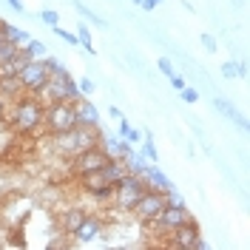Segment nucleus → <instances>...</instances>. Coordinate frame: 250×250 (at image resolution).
I'll return each mask as SVG.
<instances>
[{
  "label": "nucleus",
  "mask_w": 250,
  "mask_h": 250,
  "mask_svg": "<svg viewBox=\"0 0 250 250\" xmlns=\"http://www.w3.org/2000/svg\"><path fill=\"white\" fill-rule=\"evenodd\" d=\"M43 128H46L48 134H62V131L80 128V123H77V108H74V103H68V100L48 103L46 111H43Z\"/></svg>",
  "instance_id": "nucleus-4"
},
{
  "label": "nucleus",
  "mask_w": 250,
  "mask_h": 250,
  "mask_svg": "<svg viewBox=\"0 0 250 250\" xmlns=\"http://www.w3.org/2000/svg\"><path fill=\"white\" fill-rule=\"evenodd\" d=\"M83 216H85V210H80V208H65V210L60 213V219H57V225H60V233L65 236V239H71V236H74V230L80 228Z\"/></svg>",
  "instance_id": "nucleus-14"
},
{
  "label": "nucleus",
  "mask_w": 250,
  "mask_h": 250,
  "mask_svg": "<svg viewBox=\"0 0 250 250\" xmlns=\"http://www.w3.org/2000/svg\"><path fill=\"white\" fill-rule=\"evenodd\" d=\"M0 29H3V37H6L12 46H17V48H23L31 40L29 31L20 29V26H15V23H9V20H0Z\"/></svg>",
  "instance_id": "nucleus-15"
},
{
  "label": "nucleus",
  "mask_w": 250,
  "mask_h": 250,
  "mask_svg": "<svg viewBox=\"0 0 250 250\" xmlns=\"http://www.w3.org/2000/svg\"><path fill=\"white\" fill-rule=\"evenodd\" d=\"M3 3H9L17 15H26V6H23V0H3Z\"/></svg>",
  "instance_id": "nucleus-37"
},
{
  "label": "nucleus",
  "mask_w": 250,
  "mask_h": 250,
  "mask_svg": "<svg viewBox=\"0 0 250 250\" xmlns=\"http://www.w3.org/2000/svg\"><path fill=\"white\" fill-rule=\"evenodd\" d=\"M188 219H190V210H188V208H173V205H165V208H162V210L148 222V225L154 228V236H162V239H165L171 230H176L179 225H185Z\"/></svg>",
  "instance_id": "nucleus-7"
},
{
  "label": "nucleus",
  "mask_w": 250,
  "mask_h": 250,
  "mask_svg": "<svg viewBox=\"0 0 250 250\" xmlns=\"http://www.w3.org/2000/svg\"><path fill=\"white\" fill-rule=\"evenodd\" d=\"M74 34H77L80 46L85 48V54H94V51H97V48H94V40H91V26H88V23H80L77 29H74Z\"/></svg>",
  "instance_id": "nucleus-22"
},
{
  "label": "nucleus",
  "mask_w": 250,
  "mask_h": 250,
  "mask_svg": "<svg viewBox=\"0 0 250 250\" xmlns=\"http://www.w3.org/2000/svg\"><path fill=\"white\" fill-rule=\"evenodd\" d=\"M43 105L48 103H57V100H68V103H77L80 97V88H77V80L71 77V71H62V74H51L48 83L40 88V91L34 94Z\"/></svg>",
  "instance_id": "nucleus-3"
},
{
  "label": "nucleus",
  "mask_w": 250,
  "mask_h": 250,
  "mask_svg": "<svg viewBox=\"0 0 250 250\" xmlns=\"http://www.w3.org/2000/svg\"><path fill=\"white\" fill-rule=\"evenodd\" d=\"M140 154L148 159V162H159V151H156V142L151 134H142V142H140Z\"/></svg>",
  "instance_id": "nucleus-23"
},
{
  "label": "nucleus",
  "mask_w": 250,
  "mask_h": 250,
  "mask_svg": "<svg viewBox=\"0 0 250 250\" xmlns=\"http://www.w3.org/2000/svg\"><path fill=\"white\" fill-rule=\"evenodd\" d=\"M97 137H100V128H71V131H62V134H48V145L54 148V154L60 156H77L83 151H88L97 145Z\"/></svg>",
  "instance_id": "nucleus-2"
},
{
  "label": "nucleus",
  "mask_w": 250,
  "mask_h": 250,
  "mask_svg": "<svg viewBox=\"0 0 250 250\" xmlns=\"http://www.w3.org/2000/svg\"><path fill=\"white\" fill-rule=\"evenodd\" d=\"M236 74H239V77H248V62H245V60L236 62Z\"/></svg>",
  "instance_id": "nucleus-39"
},
{
  "label": "nucleus",
  "mask_w": 250,
  "mask_h": 250,
  "mask_svg": "<svg viewBox=\"0 0 250 250\" xmlns=\"http://www.w3.org/2000/svg\"><path fill=\"white\" fill-rule=\"evenodd\" d=\"M162 208H165V193H162V190H156V188H148L140 199H137V205H134V210H131V213L140 219L142 225H148V222L162 210Z\"/></svg>",
  "instance_id": "nucleus-8"
},
{
  "label": "nucleus",
  "mask_w": 250,
  "mask_h": 250,
  "mask_svg": "<svg viewBox=\"0 0 250 250\" xmlns=\"http://www.w3.org/2000/svg\"><path fill=\"white\" fill-rule=\"evenodd\" d=\"M6 108H9V100H6V97H0V120H3V114H6Z\"/></svg>",
  "instance_id": "nucleus-41"
},
{
  "label": "nucleus",
  "mask_w": 250,
  "mask_h": 250,
  "mask_svg": "<svg viewBox=\"0 0 250 250\" xmlns=\"http://www.w3.org/2000/svg\"><path fill=\"white\" fill-rule=\"evenodd\" d=\"M125 173H128V171H125V162H123V159H105V165L100 168V176H103L105 182H111V185H117Z\"/></svg>",
  "instance_id": "nucleus-17"
},
{
  "label": "nucleus",
  "mask_w": 250,
  "mask_h": 250,
  "mask_svg": "<svg viewBox=\"0 0 250 250\" xmlns=\"http://www.w3.org/2000/svg\"><path fill=\"white\" fill-rule=\"evenodd\" d=\"M108 114H111V120H123V117H125L123 111L117 108V105H111V108H108Z\"/></svg>",
  "instance_id": "nucleus-40"
},
{
  "label": "nucleus",
  "mask_w": 250,
  "mask_h": 250,
  "mask_svg": "<svg viewBox=\"0 0 250 250\" xmlns=\"http://www.w3.org/2000/svg\"><path fill=\"white\" fill-rule=\"evenodd\" d=\"M199 43H202V48L205 51H208V54H213V51H216V37H213V34H208V31H205V34H199Z\"/></svg>",
  "instance_id": "nucleus-30"
},
{
  "label": "nucleus",
  "mask_w": 250,
  "mask_h": 250,
  "mask_svg": "<svg viewBox=\"0 0 250 250\" xmlns=\"http://www.w3.org/2000/svg\"><path fill=\"white\" fill-rule=\"evenodd\" d=\"M128 131H131V125H128V120H117V137H125V134H128Z\"/></svg>",
  "instance_id": "nucleus-36"
},
{
  "label": "nucleus",
  "mask_w": 250,
  "mask_h": 250,
  "mask_svg": "<svg viewBox=\"0 0 250 250\" xmlns=\"http://www.w3.org/2000/svg\"><path fill=\"white\" fill-rule=\"evenodd\" d=\"M23 51H26V57H31V60H43L48 54V46L43 43V40H37L34 34H31V40L23 46Z\"/></svg>",
  "instance_id": "nucleus-21"
},
{
  "label": "nucleus",
  "mask_w": 250,
  "mask_h": 250,
  "mask_svg": "<svg viewBox=\"0 0 250 250\" xmlns=\"http://www.w3.org/2000/svg\"><path fill=\"white\" fill-rule=\"evenodd\" d=\"M123 162H125V171H128V173H137V176H142V173L148 171V165H151V162H148L140 151H131Z\"/></svg>",
  "instance_id": "nucleus-18"
},
{
  "label": "nucleus",
  "mask_w": 250,
  "mask_h": 250,
  "mask_svg": "<svg viewBox=\"0 0 250 250\" xmlns=\"http://www.w3.org/2000/svg\"><path fill=\"white\" fill-rule=\"evenodd\" d=\"M165 205H173V208H188V205H185V196H182L176 188L165 190Z\"/></svg>",
  "instance_id": "nucleus-25"
},
{
  "label": "nucleus",
  "mask_w": 250,
  "mask_h": 250,
  "mask_svg": "<svg viewBox=\"0 0 250 250\" xmlns=\"http://www.w3.org/2000/svg\"><path fill=\"white\" fill-rule=\"evenodd\" d=\"M17 80H20V85H23L26 94H37L48 83V71L43 65V60H29L17 71Z\"/></svg>",
  "instance_id": "nucleus-9"
},
{
  "label": "nucleus",
  "mask_w": 250,
  "mask_h": 250,
  "mask_svg": "<svg viewBox=\"0 0 250 250\" xmlns=\"http://www.w3.org/2000/svg\"><path fill=\"white\" fill-rule=\"evenodd\" d=\"M40 23L51 29V26H57V23H60V15H57L54 9H43V12H40Z\"/></svg>",
  "instance_id": "nucleus-28"
},
{
  "label": "nucleus",
  "mask_w": 250,
  "mask_h": 250,
  "mask_svg": "<svg viewBox=\"0 0 250 250\" xmlns=\"http://www.w3.org/2000/svg\"><path fill=\"white\" fill-rule=\"evenodd\" d=\"M20 94H26V91H23V85H20L17 77H0V97H6V100L12 103Z\"/></svg>",
  "instance_id": "nucleus-19"
},
{
  "label": "nucleus",
  "mask_w": 250,
  "mask_h": 250,
  "mask_svg": "<svg viewBox=\"0 0 250 250\" xmlns=\"http://www.w3.org/2000/svg\"><path fill=\"white\" fill-rule=\"evenodd\" d=\"M17 51H20V48L12 46V43L6 40V43L0 46V65H3V62H9V60H15V57H17Z\"/></svg>",
  "instance_id": "nucleus-26"
},
{
  "label": "nucleus",
  "mask_w": 250,
  "mask_h": 250,
  "mask_svg": "<svg viewBox=\"0 0 250 250\" xmlns=\"http://www.w3.org/2000/svg\"><path fill=\"white\" fill-rule=\"evenodd\" d=\"M71 6L80 12V17H83V23H88V26H97V29H111V23L105 20V17H100L94 9H88L83 0H71Z\"/></svg>",
  "instance_id": "nucleus-16"
},
{
  "label": "nucleus",
  "mask_w": 250,
  "mask_h": 250,
  "mask_svg": "<svg viewBox=\"0 0 250 250\" xmlns=\"http://www.w3.org/2000/svg\"><path fill=\"white\" fill-rule=\"evenodd\" d=\"M168 80H171V85H173V88H176V91H182V88H185V85H188V80L182 77V74H171V77H168Z\"/></svg>",
  "instance_id": "nucleus-34"
},
{
  "label": "nucleus",
  "mask_w": 250,
  "mask_h": 250,
  "mask_svg": "<svg viewBox=\"0 0 250 250\" xmlns=\"http://www.w3.org/2000/svg\"><path fill=\"white\" fill-rule=\"evenodd\" d=\"M142 179H145V185H148V188H156V190H162V193H165V190H171V188H176L171 182V176L162 171L156 162H151V165H148V171L142 173Z\"/></svg>",
  "instance_id": "nucleus-13"
},
{
  "label": "nucleus",
  "mask_w": 250,
  "mask_h": 250,
  "mask_svg": "<svg viewBox=\"0 0 250 250\" xmlns=\"http://www.w3.org/2000/svg\"><path fill=\"white\" fill-rule=\"evenodd\" d=\"M145 190H148V185H145V179H142V176H137V173H125L123 179L114 185L111 208H117L120 213H131V210H134V205H137V199H140Z\"/></svg>",
  "instance_id": "nucleus-5"
},
{
  "label": "nucleus",
  "mask_w": 250,
  "mask_h": 250,
  "mask_svg": "<svg viewBox=\"0 0 250 250\" xmlns=\"http://www.w3.org/2000/svg\"><path fill=\"white\" fill-rule=\"evenodd\" d=\"M131 3H137V6H140V3H142V0H131Z\"/></svg>",
  "instance_id": "nucleus-43"
},
{
  "label": "nucleus",
  "mask_w": 250,
  "mask_h": 250,
  "mask_svg": "<svg viewBox=\"0 0 250 250\" xmlns=\"http://www.w3.org/2000/svg\"><path fill=\"white\" fill-rule=\"evenodd\" d=\"M51 31H54V34H57V37H60L62 43H65V46H80V40H77V34H74V31H68V29H62L60 23H57V26H51Z\"/></svg>",
  "instance_id": "nucleus-24"
},
{
  "label": "nucleus",
  "mask_w": 250,
  "mask_h": 250,
  "mask_svg": "<svg viewBox=\"0 0 250 250\" xmlns=\"http://www.w3.org/2000/svg\"><path fill=\"white\" fill-rule=\"evenodd\" d=\"M222 77L225 80H236V62H222Z\"/></svg>",
  "instance_id": "nucleus-33"
},
{
  "label": "nucleus",
  "mask_w": 250,
  "mask_h": 250,
  "mask_svg": "<svg viewBox=\"0 0 250 250\" xmlns=\"http://www.w3.org/2000/svg\"><path fill=\"white\" fill-rule=\"evenodd\" d=\"M213 111H216V114H222L225 120H230V123H236V120L242 117V114L236 111L233 103H230V100H222V97H216V100H213Z\"/></svg>",
  "instance_id": "nucleus-20"
},
{
  "label": "nucleus",
  "mask_w": 250,
  "mask_h": 250,
  "mask_svg": "<svg viewBox=\"0 0 250 250\" xmlns=\"http://www.w3.org/2000/svg\"><path fill=\"white\" fill-rule=\"evenodd\" d=\"M123 140L128 142V145H134V148H137V145H140V142H142V131H137V128H131V131L125 134Z\"/></svg>",
  "instance_id": "nucleus-32"
},
{
  "label": "nucleus",
  "mask_w": 250,
  "mask_h": 250,
  "mask_svg": "<svg viewBox=\"0 0 250 250\" xmlns=\"http://www.w3.org/2000/svg\"><path fill=\"white\" fill-rule=\"evenodd\" d=\"M3 43H6V37H3V29H0V46H3Z\"/></svg>",
  "instance_id": "nucleus-42"
},
{
  "label": "nucleus",
  "mask_w": 250,
  "mask_h": 250,
  "mask_svg": "<svg viewBox=\"0 0 250 250\" xmlns=\"http://www.w3.org/2000/svg\"><path fill=\"white\" fill-rule=\"evenodd\" d=\"M159 6H162V0H142V3H140L142 12H156Z\"/></svg>",
  "instance_id": "nucleus-35"
},
{
  "label": "nucleus",
  "mask_w": 250,
  "mask_h": 250,
  "mask_svg": "<svg viewBox=\"0 0 250 250\" xmlns=\"http://www.w3.org/2000/svg\"><path fill=\"white\" fill-rule=\"evenodd\" d=\"M179 97H182L185 105H196V103H199V91H196L193 85H185V88L179 91Z\"/></svg>",
  "instance_id": "nucleus-27"
},
{
  "label": "nucleus",
  "mask_w": 250,
  "mask_h": 250,
  "mask_svg": "<svg viewBox=\"0 0 250 250\" xmlns=\"http://www.w3.org/2000/svg\"><path fill=\"white\" fill-rule=\"evenodd\" d=\"M103 230H105V219L100 216V213H85L83 222H80V228L71 236L74 239L71 245H94V242L103 239Z\"/></svg>",
  "instance_id": "nucleus-10"
},
{
  "label": "nucleus",
  "mask_w": 250,
  "mask_h": 250,
  "mask_svg": "<svg viewBox=\"0 0 250 250\" xmlns=\"http://www.w3.org/2000/svg\"><path fill=\"white\" fill-rule=\"evenodd\" d=\"M156 68H159V71H162L165 77H171V74H176V71H173V62L168 60V57H159V60H156Z\"/></svg>",
  "instance_id": "nucleus-31"
},
{
  "label": "nucleus",
  "mask_w": 250,
  "mask_h": 250,
  "mask_svg": "<svg viewBox=\"0 0 250 250\" xmlns=\"http://www.w3.org/2000/svg\"><path fill=\"white\" fill-rule=\"evenodd\" d=\"M171 248H179V250H208V242L202 239V230H199V222L190 216L185 225H179L176 230L165 236Z\"/></svg>",
  "instance_id": "nucleus-6"
},
{
  "label": "nucleus",
  "mask_w": 250,
  "mask_h": 250,
  "mask_svg": "<svg viewBox=\"0 0 250 250\" xmlns=\"http://www.w3.org/2000/svg\"><path fill=\"white\" fill-rule=\"evenodd\" d=\"M77 88H80V94H83V97H88V94H94L97 83H94L91 77H80V80H77Z\"/></svg>",
  "instance_id": "nucleus-29"
},
{
  "label": "nucleus",
  "mask_w": 250,
  "mask_h": 250,
  "mask_svg": "<svg viewBox=\"0 0 250 250\" xmlns=\"http://www.w3.org/2000/svg\"><path fill=\"white\" fill-rule=\"evenodd\" d=\"M236 125H239V131H242V134H248V131H250V123H248V117H245V114L236 120Z\"/></svg>",
  "instance_id": "nucleus-38"
},
{
  "label": "nucleus",
  "mask_w": 250,
  "mask_h": 250,
  "mask_svg": "<svg viewBox=\"0 0 250 250\" xmlns=\"http://www.w3.org/2000/svg\"><path fill=\"white\" fill-rule=\"evenodd\" d=\"M74 108H77V123L80 128H103V117H100V108L94 105L88 97H80L77 103H74Z\"/></svg>",
  "instance_id": "nucleus-12"
},
{
  "label": "nucleus",
  "mask_w": 250,
  "mask_h": 250,
  "mask_svg": "<svg viewBox=\"0 0 250 250\" xmlns=\"http://www.w3.org/2000/svg\"><path fill=\"white\" fill-rule=\"evenodd\" d=\"M97 145H100V151L108 156V159H125V156L134 151V145H128L123 137H117V134H103V131H100V137H97Z\"/></svg>",
  "instance_id": "nucleus-11"
},
{
  "label": "nucleus",
  "mask_w": 250,
  "mask_h": 250,
  "mask_svg": "<svg viewBox=\"0 0 250 250\" xmlns=\"http://www.w3.org/2000/svg\"><path fill=\"white\" fill-rule=\"evenodd\" d=\"M43 111H46V105L34 94H20L17 100L9 103V108L3 114V123L12 128V134L34 137L43 128Z\"/></svg>",
  "instance_id": "nucleus-1"
}]
</instances>
